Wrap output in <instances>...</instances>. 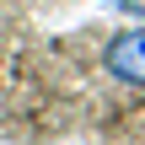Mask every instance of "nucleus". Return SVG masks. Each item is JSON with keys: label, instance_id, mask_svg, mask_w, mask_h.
<instances>
[{"label": "nucleus", "instance_id": "f257e3e1", "mask_svg": "<svg viewBox=\"0 0 145 145\" xmlns=\"http://www.w3.org/2000/svg\"><path fill=\"white\" fill-rule=\"evenodd\" d=\"M102 65L118 86H145V22L140 27H118L102 48Z\"/></svg>", "mask_w": 145, "mask_h": 145}]
</instances>
